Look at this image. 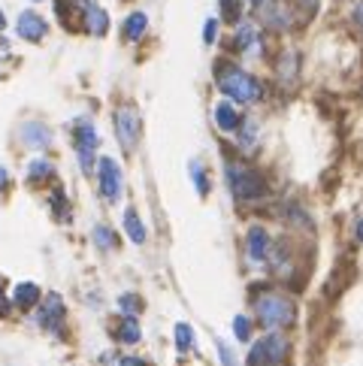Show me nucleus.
<instances>
[{"label": "nucleus", "instance_id": "obj_1", "mask_svg": "<svg viewBox=\"0 0 363 366\" xmlns=\"http://www.w3.org/2000/svg\"><path fill=\"white\" fill-rule=\"evenodd\" d=\"M215 82H218V91H224L230 100L236 103H255L261 100V82L255 79V76H248L245 70L227 64V61H221L218 67H215Z\"/></svg>", "mask_w": 363, "mask_h": 366}, {"label": "nucleus", "instance_id": "obj_2", "mask_svg": "<svg viewBox=\"0 0 363 366\" xmlns=\"http://www.w3.org/2000/svg\"><path fill=\"white\" fill-rule=\"evenodd\" d=\"M255 312H257V321H261L266 330L291 327L293 321H297V306H293V300L284 297V294H261L255 303Z\"/></svg>", "mask_w": 363, "mask_h": 366}, {"label": "nucleus", "instance_id": "obj_3", "mask_svg": "<svg viewBox=\"0 0 363 366\" xmlns=\"http://www.w3.org/2000/svg\"><path fill=\"white\" fill-rule=\"evenodd\" d=\"M227 185L230 194L242 200V203H252V200H261L266 194V182L257 170L245 167V164H227Z\"/></svg>", "mask_w": 363, "mask_h": 366}, {"label": "nucleus", "instance_id": "obj_4", "mask_svg": "<svg viewBox=\"0 0 363 366\" xmlns=\"http://www.w3.org/2000/svg\"><path fill=\"white\" fill-rule=\"evenodd\" d=\"M284 357H288V339L270 333L261 342H255L252 354H248V366H279Z\"/></svg>", "mask_w": 363, "mask_h": 366}, {"label": "nucleus", "instance_id": "obj_5", "mask_svg": "<svg viewBox=\"0 0 363 366\" xmlns=\"http://www.w3.org/2000/svg\"><path fill=\"white\" fill-rule=\"evenodd\" d=\"M115 136L121 139L124 149H134L136 139H140V112L134 106H121L115 112Z\"/></svg>", "mask_w": 363, "mask_h": 366}, {"label": "nucleus", "instance_id": "obj_6", "mask_svg": "<svg viewBox=\"0 0 363 366\" xmlns=\"http://www.w3.org/2000/svg\"><path fill=\"white\" fill-rule=\"evenodd\" d=\"M100 194L106 203H115L121 197V188H124V182H121V167L112 158H103L100 161Z\"/></svg>", "mask_w": 363, "mask_h": 366}, {"label": "nucleus", "instance_id": "obj_7", "mask_svg": "<svg viewBox=\"0 0 363 366\" xmlns=\"http://www.w3.org/2000/svg\"><path fill=\"white\" fill-rule=\"evenodd\" d=\"M64 315H67V309H64V300L58 297V294H49L46 300H42V306H40V327H46V330H58L60 324H64Z\"/></svg>", "mask_w": 363, "mask_h": 366}, {"label": "nucleus", "instance_id": "obj_8", "mask_svg": "<svg viewBox=\"0 0 363 366\" xmlns=\"http://www.w3.org/2000/svg\"><path fill=\"white\" fill-rule=\"evenodd\" d=\"M46 22L40 19L37 13H22L19 15V22H15V33H19L22 40H28V42H40L42 37H46Z\"/></svg>", "mask_w": 363, "mask_h": 366}, {"label": "nucleus", "instance_id": "obj_9", "mask_svg": "<svg viewBox=\"0 0 363 366\" xmlns=\"http://www.w3.org/2000/svg\"><path fill=\"white\" fill-rule=\"evenodd\" d=\"M94 3V0H55V13H58V19L64 28H76V15H82L85 19V13H88V6Z\"/></svg>", "mask_w": 363, "mask_h": 366}, {"label": "nucleus", "instance_id": "obj_10", "mask_svg": "<svg viewBox=\"0 0 363 366\" xmlns=\"http://www.w3.org/2000/svg\"><path fill=\"white\" fill-rule=\"evenodd\" d=\"M245 246H248V257L252 260H266L270 257V233H266L264 228H252L245 237Z\"/></svg>", "mask_w": 363, "mask_h": 366}, {"label": "nucleus", "instance_id": "obj_11", "mask_svg": "<svg viewBox=\"0 0 363 366\" xmlns=\"http://www.w3.org/2000/svg\"><path fill=\"white\" fill-rule=\"evenodd\" d=\"M215 125H218L221 130H227V134H236L239 125H242V116L236 112V106H233L230 100H224L215 106Z\"/></svg>", "mask_w": 363, "mask_h": 366}, {"label": "nucleus", "instance_id": "obj_12", "mask_svg": "<svg viewBox=\"0 0 363 366\" xmlns=\"http://www.w3.org/2000/svg\"><path fill=\"white\" fill-rule=\"evenodd\" d=\"M22 139L28 145H33V149H42V145L51 143V134L46 125H40V121H28V125L22 127Z\"/></svg>", "mask_w": 363, "mask_h": 366}, {"label": "nucleus", "instance_id": "obj_13", "mask_svg": "<svg viewBox=\"0 0 363 366\" xmlns=\"http://www.w3.org/2000/svg\"><path fill=\"white\" fill-rule=\"evenodd\" d=\"M85 31L94 33V37H103V33L109 31V19H106V13H103L97 3H91L88 13H85Z\"/></svg>", "mask_w": 363, "mask_h": 366}, {"label": "nucleus", "instance_id": "obj_14", "mask_svg": "<svg viewBox=\"0 0 363 366\" xmlns=\"http://www.w3.org/2000/svg\"><path fill=\"white\" fill-rule=\"evenodd\" d=\"M73 136H76V152H94L97 149V134H94V125H88V121H79Z\"/></svg>", "mask_w": 363, "mask_h": 366}, {"label": "nucleus", "instance_id": "obj_15", "mask_svg": "<svg viewBox=\"0 0 363 366\" xmlns=\"http://www.w3.org/2000/svg\"><path fill=\"white\" fill-rule=\"evenodd\" d=\"M37 300H40V287H37V285H31V282L15 285V291H13V303H15L19 309H31Z\"/></svg>", "mask_w": 363, "mask_h": 366}, {"label": "nucleus", "instance_id": "obj_16", "mask_svg": "<svg viewBox=\"0 0 363 366\" xmlns=\"http://www.w3.org/2000/svg\"><path fill=\"white\" fill-rule=\"evenodd\" d=\"M115 336L121 339V342L134 345V342H140L143 330H140V324H136V318H134V315H127V318H121L118 324H115Z\"/></svg>", "mask_w": 363, "mask_h": 366}, {"label": "nucleus", "instance_id": "obj_17", "mask_svg": "<svg viewBox=\"0 0 363 366\" xmlns=\"http://www.w3.org/2000/svg\"><path fill=\"white\" fill-rule=\"evenodd\" d=\"M124 230H127V237H131V242H136V246H143L145 242V224H143V218L136 215V209H127L124 212Z\"/></svg>", "mask_w": 363, "mask_h": 366}, {"label": "nucleus", "instance_id": "obj_18", "mask_svg": "<svg viewBox=\"0 0 363 366\" xmlns=\"http://www.w3.org/2000/svg\"><path fill=\"white\" fill-rule=\"evenodd\" d=\"M145 28H149V19H145V13H131L127 15V22H124V40H140Z\"/></svg>", "mask_w": 363, "mask_h": 366}, {"label": "nucleus", "instance_id": "obj_19", "mask_svg": "<svg viewBox=\"0 0 363 366\" xmlns=\"http://www.w3.org/2000/svg\"><path fill=\"white\" fill-rule=\"evenodd\" d=\"M252 6H255V13L261 15L266 24H282V22H279V6H275V0H252Z\"/></svg>", "mask_w": 363, "mask_h": 366}, {"label": "nucleus", "instance_id": "obj_20", "mask_svg": "<svg viewBox=\"0 0 363 366\" xmlns=\"http://www.w3.org/2000/svg\"><path fill=\"white\" fill-rule=\"evenodd\" d=\"M236 49H242V51H248L257 42V31L252 28V24H239V31H236Z\"/></svg>", "mask_w": 363, "mask_h": 366}, {"label": "nucleus", "instance_id": "obj_21", "mask_svg": "<svg viewBox=\"0 0 363 366\" xmlns=\"http://www.w3.org/2000/svg\"><path fill=\"white\" fill-rule=\"evenodd\" d=\"M221 19L236 24L242 19V0H221Z\"/></svg>", "mask_w": 363, "mask_h": 366}, {"label": "nucleus", "instance_id": "obj_22", "mask_svg": "<svg viewBox=\"0 0 363 366\" xmlns=\"http://www.w3.org/2000/svg\"><path fill=\"white\" fill-rule=\"evenodd\" d=\"M176 345H179V351H191V348H194L191 324H176Z\"/></svg>", "mask_w": 363, "mask_h": 366}, {"label": "nucleus", "instance_id": "obj_23", "mask_svg": "<svg viewBox=\"0 0 363 366\" xmlns=\"http://www.w3.org/2000/svg\"><path fill=\"white\" fill-rule=\"evenodd\" d=\"M94 239H97V246H100L103 251H112V248L118 246L115 233H112L109 228H103V224H100V228H94Z\"/></svg>", "mask_w": 363, "mask_h": 366}, {"label": "nucleus", "instance_id": "obj_24", "mask_svg": "<svg viewBox=\"0 0 363 366\" xmlns=\"http://www.w3.org/2000/svg\"><path fill=\"white\" fill-rule=\"evenodd\" d=\"M191 176H194L197 194H200V197L209 194V182H206V173H203V164L200 161H191Z\"/></svg>", "mask_w": 363, "mask_h": 366}, {"label": "nucleus", "instance_id": "obj_25", "mask_svg": "<svg viewBox=\"0 0 363 366\" xmlns=\"http://www.w3.org/2000/svg\"><path fill=\"white\" fill-rule=\"evenodd\" d=\"M51 173H55V170H51V164H49V161H33V164H31V170H28V176H31L33 182H40V179H49Z\"/></svg>", "mask_w": 363, "mask_h": 366}, {"label": "nucleus", "instance_id": "obj_26", "mask_svg": "<svg viewBox=\"0 0 363 366\" xmlns=\"http://www.w3.org/2000/svg\"><path fill=\"white\" fill-rule=\"evenodd\" d=\"M118 306H121V309H124V312H127V315H136V312H140V309H143V300H140V297H136V294H124V297H121V300H118Z\"/></svg>", "mask_w": 363, "mask_h": 366}, {"label": "nucleus", "instance_id": "obj_27", "mask_svg": "<svg viewBox=\"0 0 363 366\" xmlns=\"http://www.w3.org/2000/svg\"><path fill=\"white\" fill-rule=\"evenodd\" d=\"M51 212H55V218H58V221L67 215V212H64V191H60V188H55V191H51Z\"/></svg>", "mask_w": 363, "mask_h": 366}, {"label": "nucleus", "instance_id": "obj_28", "mask_svg": "<svg viewBox=\"0 0 363 366\" xmlns=\"http://www.w3.org/2000/svg\"><path fill=\"white\" fill-rule=\"evenodd\" d=\"M233 333H236V339H242V342H245L248 336H252V327H248V318H236L233 321Z\"/></svg>", "mask_w": 363, "mask_h": 366}, {"label": "nucleus", "instance_id": "obj_29", "mask_svg": "<svg viewBox=\"0 0 363 366\" xmlns=\"http://www.w3.org/2000/svg\"><path fill=\"white\" fill-rule=\"evenodd\" d=\"M215 37H218V22L209 19V22H206V28H203V40L206 42H215Z\"/></svg>", "mask_w": 363, "mask_h": 366}, {"label": "nucleus", "instance_id": "obj_30", "mask_svg": "<svg viewBox=\"0 0 363 366\" xmlns=\"http://www.w3.org/2000/svg\"><path fill=\"white\" fill-rule=\"evenodd\" d=\"M218 351H221L224 366H236V363H233V354H230V348H227V345H218Z\"/></svg>", "mask_w": 363, "mask_h": 366}, {"label": "nucleus", "instance_id": "obj_31", "mask_svg": "<svg viewBox=\"0 0 363 366\" xmlns=\"http://www.w3.org/2000/svg\"><path fill=\"white\" fill-rule=\"evenodd\" d=\"M118 366H145L143 360H140V357H121V363Z\"/></svg>", "mask_w": 363, "mask_h": 366}, {"label": "nucleus", "instance_id": "obj_32", "mask_svg": "<svg viewBox=\"0 0 363 366\" xmlns=\"http://www.w3.org/2000/svg\"><path fill=\"white\" fill-rule=\"evenodd\" d=\"M0 315H6V297H3V278H0Z\"/></svg>", "mask_w": 363, "mask_h": 366}, {"label": "nucleus", "instance_id": "obj_33", "mask_svg": "<svg viewBox=\"0 0 363 366\" xmlns=\"http://www.w3.org/2000/svg\"><path fill=\"white\" fill-rule=\"evenodd\" d=\"M354 22H357L360 28H363V0H360V3H357V10H354Z\"/></svg>", "mask_w": 363, "mask_h": 366}, {"label": "nucleus", "instance_id": "obj_34", "mask_svg": "<svg viewBox=\"0 0 363 366\" xmlns=\"http://www.w3.org/2000/svg\"><path fill=\"white\" fill-rule=\"evenodd\" d=\"M354 237H357L363 242V221H357V228H354Z\"/></svg>", "mask_w": 363, "mask_h": 366}, {"label": "nucleus", "instance_id": "obj_35", "mask_svg": "<svg viewBox=\"0 0 363 366\" xmlns=\"http://www.w3.org/2000/svg\"><path fill=\"white\" fill-rule=\"evenodd\" d=\"M3 188H6V170L0 167V191H3Z\"/></svg>", "mask_w": 363, "mask_h": 366}, {"label": "nucleus", "instance_id": "obj_36", "mask_svg": "<svg viewBox=\"0 0 363 366\" xmlns=\"http://www.w3.org/2000/svg\"><path fill=\"white\" fill-rule=\"evenodd\" d=\"M6 28V19H3V13H0V31H3Z\"/></svg>", "mask_w": 363, "mask_h": 366}]
</instances>
